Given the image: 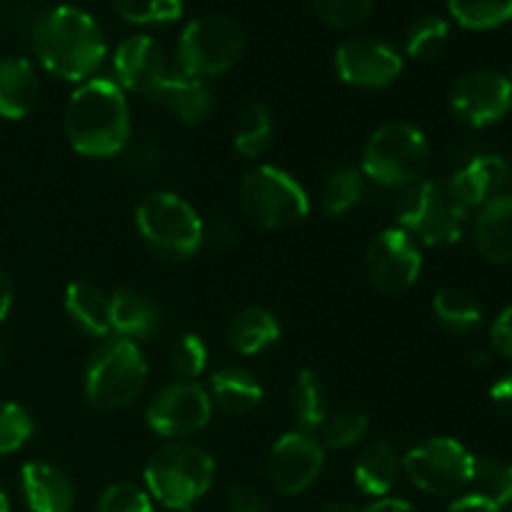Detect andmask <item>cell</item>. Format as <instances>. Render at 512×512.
<instances>
[{"label":"cell","instance_id":"83f0119b","mask_svg":"<svg viewBox=\"0 0 512 512\" xmlns=\"http://www.w3.org/2000/svg\"><path fill=\"white\" fill-rule=\"evenodd\" d=\"M435 318L453 333H470L483 323V308L470 293L460 288H445L435 293Z\"/></svg>","mask_w":512,"mask_h":512},{"label":"cell","instance_id":"484cf974","mask_svg":"<svg viewBox=\"0 0 512 512\" xmlns=\"http://www.w3.org/2000/svg\"><path fill=\"white\" fill-rule=\"evenodd\" d=\"M210 393L215 403L230 415H245L263 400V385L243 368H223L210 378Z\"/></svg>","mask_w":512,"mask_h":512},{"label":"cell","instance_id":"74e56055","mask_svg":"<svg viewBox=\"0 0 512 512\" xmlns=\"http://www.w3.org/2000/svg\"><path fill=\"white\" fill-rule=\"evenodd\" d=\"M205 365H208V348H205L200 335H183V338L173 345L170 368H173L175 375H180V378L185 380L198 378L205 370Z\"/></svg>","mask_w":512,"mask_h":512},{"label":"cell","instance_id":"5bb4252c","mask_svg":"<svg viewBox=\"0 0 512 512\" xmlns=\"http://www.w3.org/2000/svg\"><path fill=\"white\" fill-rule=\"evenodd\" d=\"M450 108L473 128H485L503 120L512 108V83L498 70H473L465 73L450 93Z\"/></svg>","mask_w":512,"mask_h":512},{"label":"cell","instance_id":"d6986e66","mask_svg":"<svg viewBox=\"0 0 512 512\" xmlns=\"http://www.w3.org/2000/svg\"><path fill=\"white\" fill-rule=\"evenodd\" d=\"M23 495L30 512H70L75 488L68 475L50 463L23 465Z\"/></svg>","mask_w":512,"mask_h":512},{"label":"cell","instance_id":"f1b7e54d","mask_svg":"<svg viewBox=\"0 0 512 512\" xmlns=\"http://www.w3.org/2000/svg\"><path fill=\"white\" fill-rule=\"evenodd\" d=\"M273 143V115L263 103L245 105L235 123V148L245 158H258Z\"/></svg>","mask_w":512,"mask_h":512},{"label":"cell","instance_id":"7c38bea8","mask_svg":"<svg viewBox=\"0 0 512 512\" xmlns=\"http://www.w3.org/2000/svg\"><path fill=\"white\" fill-rule=\"evenodd\" d=\"M335 70L348 85L363 90L388 88L403 73V58L378 35H353L335 53Z\"/></svg>","mask_w":512,"mask_h":512},{"label":"cell","instance_id":"1f68e13d","mask_svg":"<svg viewBox=\"0 0 512 512\" xmlns=\"http://www.w3.org/2000/svg\"><path fill=\"white\" fill-rule=\"evenodd\" d=\"M450 15L468 30H490L512 18V0H448Z\"/></svg>","mask_w":512,"mask_h":512},{"label":"cell","instance_id":"9c48e42d","mask_svg":"<svg viewBox=\"0 0 512 512\" xmlns=\"http://www.w3.org/2000/svg\"><path fill=\"white\" fill-rule=\"evenodd\" d=\"M245 35L235 20L225 15H203L185 25L178 40L180 73L193 78L223 75L243 58Z\"/></svg>","mask_w":512,"mask_h":512},{"label":"cell","instance_id":"c3c4849f","mask_svg":"<svg viewBox=\"0 0 512 512\" xmlns=\"http://www.w3.org/2000/svg\"><path fill=\"white\" fill-rule=\"evenodd\" d=\"M510 83H512V80H510Z\"/></svg>","mask_w":512,"mask_h":512},{"label":"cell","instance_id":"30bf717a","mask_svg":"<svg viewBox=\"0 0 512 512\" xmlns=\"http://www.w3.org/2000/svg\"><path fill=\"white\" fill-rule=\"evenodd\" d=\"M403 470L415 488L445 498L468 488L473 480L475 455L458 440L433 438L408 450Z\"/></svg>","mask_w":512,"mask_h":512},{"label":"cell","instance_id":"8992f818","mask_svg":"<svg viewBox=\"0 0 512 512\" xmlns=\"http://www.w3.org/2000/svg\"><path fill=\"white\" fill-rule=\"evenodd\" d=\"M135 223L145 243L168 260H188L205 240L200 215L175 193H150L138 205Z\"/></svg>","mask_w":512,"mask_h":512},{"label":"cell","instance_id":"e575fe53","mask_svg":"<svg viewBox=\"0 0 512 512\" xmlns=\"http://www.w3.org/2000/svg\"><path fill=\"white\" fill-rule=\"evenodd\" d=\"M113 10L133 25L175 23L183 15V0H113Z\"/></svg>","mask_w":512,"mask_h":512},{"label":"cell","instance_id":"d6a6232c","mask_svg":"<svg viewBox=\"0 0 512 512\" xmlns=\"http://www.w3.org/2000/svg\"><path fill=\"white\" fill-rule=\"evenodd\" d=\"M450 40L448 20L438 15H425L418 23L410 25L408 38H405V50L415 60H433L445 50Z\"/></svg>","mask_w":512,"mask_h":512},{"label":"cell","instance_id":"44dd1931","mask_svg":"<svg viewBox=\"0 0 512 512\" xmlns=\"http://www.w3.org/2000/svg\"><path fill=\"white\" fill-rule=\"evenodd\" d=\"M38 78L25 58H0V118L20 120L35 108Z\"/></svg>","mask_w":512,"mask_h":512},{"label":"cell","instance_id":"ee69618b","mask_svg":"<svg viewBox=\"0 0 512 512\" xmlns=\"http://www.w3.org/2000/svg\"><path fill=\"white\" fill-rule=\"evenodd\" d=\"M360 512H418V510H415L410 503H405V500L380 498V500H375L373 505H368V508L360 510Z\"/></svg>","mask_w":512,"mask_h":512},{"label":"cell","instance_id":"3957f363","mask_svg":"<svg viewBox=\"0 0 512 512\" xmlns=\"http://www.w3.org/2000/svg\"><path fill=\"white\" fill-rule=\"evenodd\" d=\"M148 385V363L135 343L123 338L100 345L85 368V398L100 410H123Z\"/></svg>","mask_w":512,"mask_h":512},{"label":"cell","instance_id":"ffe728a7","mask_svg":"<svg viewBox=\"0 0 512 512\" xmlns=\"http://www.w3.org/2000/svg\"><path fill=\"white\" fill-rule=\"evenodd\" d=\"M475 245L488 263H512V195H495L480 208Z\"/></svg>","mask_w":512,"mask_h":512},{"label":"cell","instance_id":"d4e9b609","mask_svg":"<svg viewBox=\"0 0 512 512\" xmlns=\"http://www.w3.org/2000/svg\"><path fill=\"white\" fill-rule=\"evenodd\" d=\"M280 325L270 310L245 308L230 320L228 343L240 355H258L278 343Z\"/></svg>","mask_w":512,"mask_h":512},{"label":"cell","instance_id":"ba28073f","mask_svg":"<svg viewBox=\"0 0 512 512\" xmlns=\"http://www.w3.org/2000/svg\"><path fill=\"white\" fill-rule=\"evenodd\" d=\"M468 210L450 195L448 185L420 180L398 203L400 230L425 245H453L463 238Z\"/></svg>","mask_w":512,"mask_h":512},{"label":"cell","instance_id":"f546056e","mask_svg":"<svg viewBox=\"0 0 512 512\" xmlns=\"http://www.w3.org/2000/svg\"><path fill=\"white\" fill-rule=\"evenodd\" d=\"M473 493L498 505L500 510L512 508V463L495 458H475Z\"/></svg>","mask_w":512,"mask_h":512},{"label":"cell","instance_id":"7bdbcfd3","mask_svg":"<svg viewBox=\"0 0 512 512\" xmlns=\"http://www.w3.org/2000/svg\"><path fill=\"white\" fill-rule=\"evenodd\" d=\"M448 512H503V510H500L495 503H490V500H485L483 495L468 493L463 495V498L455 500V503L448 508Z\"/></svg>","mask_w":512,"mask_h":512},{"label":"cell","instance_id":"603a6c76","mask_svg":"<svg viewBox=\"0 0 512 512\" xmlns=\"http://www.w3.org/2000/svg\"><path fill=\"white\" fill-rule=\"evenodd\" d=\"M400 473V460L393 445L383 443H370L363 453L355 460V485L360 493L370 495V498H385L393 490L395 480Z\"/></svg>","mask_w":512,"mask_h":512},{"label":"cell","instance_id":"ab89813d","mask_svg":"<svg viewBox=\"0 0 512 512\" xmlns=\"http://www.w3.org/2000/svg\"><path fill=\"white\" fill-rule=\"evenodd\" d=\"M228 512H268V503L250 485H235L228 495Z\"/></svg>","mask_w":512,"mask_h":512},{"label":"cell","instance_id":"7402d4cb","mask_svg":"<svg viewBox=\"0 0 512 512\" xmlns=\"http://www.w3.org/2000/svg\"><path fill=\"white\" fill-rule=\"evenodd\" d=\"M110 328L123 340H145L160 328L158 305L135 290H115L110 295Z\"/></svg>","mask_w":512,"mask_h":512},{"label":"cell","instance_id":"8d00e7d4","mask_svg":"<svg viewBox=\"0 0 512 512\" xmlns=\"http://www.w3.org/2000/svg\"><path fill=\"white\" fill-rule=\"evenodd\" d=\"M315 13L325 25L338 30L355 28L373 13L375 0H313Z\"/></svg>","mask_w":512,"mask_h":512},{"label":"cell","instance_id":"836d02e7","mask_svg":"<svg viewBox=\"0 0 512 512\" xmlns=\"http://www.w3.org/2000/svg\"><path fill=\"white\" fill-rule=\"evenodd\" d=\"M370 423L363 413H355V410H340V413L328 415L323 420L315 433H318V443L325 448H333V450H345L350 445L360 443L368 433Z\"/></svg>","mask_w":512,"mask_h":512},{"label":"cell","instance_id":"9a60e30c","mask_svg":"<svg viewBox=\"0 0 512 512\" xmlns=\"http://www.w3.org/2000/svg\"><path fill=\"white\" fill-rule=\"evenodd\" d=\"M323 465V445L313 435L293 430V433L283 435L270 450L268 478L278 493L300 495L320 478Z\"/></svg>","mask_w":512,"mask_h":512},{"label":"cell","instance_id":"b9f144b4","mask_svg":"<svg viewBox=\"0 0 512 512\" xmlns=\"http://www.w3.org/2000/svg\"><path fill=\"white\" fill-rule=\"evenodd\" d=\"M490 403H493L495 413L505 420V423L512 425V375L508 378L498 380L490 390Z\"/></svg>","mask_w":512,"mask_h":512},{"label":"cell","instance_id":"f6af8a7d","mask_svg":"<svg viewBox=\"0 0 512 512\" xmlns=\"http://www.w3.org/2000/svg\"><path fill=\"white\" fill-rule=\"evenodd\" d=\"M10 305H13V283H10L8 273L0 268V320L8 318Z\"/></svg>","mask_w":512,"mask_h":512},{"label":"cell","instance_id":"7dc6e473","mask_svg":"<svg viewBox=\"0 0 512 512\" xmlns=\"http://www.w3.org/2000/svg\"><path fill=\"white\" fill-rule=\"evenodd\" d=\"M0 512H10L8 498H5V493H3V490H0Z\"/></svg>","mask_w":512,"mask_h":512},{"label":"cell","instance_id":"2e32d148","mask_svg":"<svg viewBox=\"0 0 512 512\" xmlns=\"http://www.w3.org/2000/svg\"><path fill=\"white\" fill-rule=\"evenodd\" d=\"M113 68L120 90L125 88L140 95H148L168 75L163 48L150 35H133L123 40L115 50Z\"/></svg>","mask_w":512,"mask_h":512},{"label":"cell","instance_id":"4fadbf2b","mask_svg":"<svg viewBox=\"0 0 512 512\" xmlns=\"http://www.w3.org/2000/svg\"><path fill=\"white\" fill-rule=\"evenodd\" d=\"M210 413H213L210 395L200 385L183 380L160 390L148 405L145 418L153 433L178 440L200 433L210 423Z\"/></svg>","mask_w":512,"mask_h":512},{"label":"cell","instance_id":"277c9868","mask_svg":"<svg viewBox=\"0 0 512 512\" xmlns=\"http://www.w3.org/2000/svg\"><path fill=\"white\" fill-rule=\"evenodd\" d=\"M213 478V458L193 445H168L155 450L145 465L148 493L175 512L198 503L210 490Z\"/></svg>","mask_w":512,"mask_h":512},{"label":"cell","instance_id":"6da1fadb","mask_svg":"<svg viewBox=\"0 0 512 512\" xmlns=\"http://www.w3.org/2000/svg\"><path fill=\"white\" fill-rule=\"evenodd\" d=\"M33 48L40 65L68 83H85L108 53L100 25L75 5H58L35 23Z\"/></svg>","mask_w":512,"mask_h":512},{"label":"cell","instance_id":"ac0fdd59","mask_svg":"<svg viewBox=\"0 0 512 512\" xmlns=\"http://www.w3.org/2000/svg\"><path fill=\"white\" fill-rule=\"evenodd\" d=\"M508 180V163L500 155H478L450 178L448 190L465 210L483 208L490 198L500 195Z\"/></svg>","mask_w":512,"mask_h":512},{"label":"cell","instance_id":"e0dca14e","mask_svg":"<svg viewBox=\"0 0 512 512\" xmlns=\"http://www.w3.org/2000/svg\"><path fill=\"white\" fill-rule=\"evenodd\" d=\"M145 98L185 125L203 123L215 105L208 83L185 73H168Z\"/></svg>","mask_w":512,"mask_h":512},{"label":"cell","instance_id":"d590c367","mask_svg":"<svg viewBox=\"0 0 512 512\" xmlns=\"http://www.w3.org/2000/svg\"><path fill=\"white\" fill-rule=\"evenodd\" d=\"M33 418L28 410L10 400H0V455L15 453L33 435Z\"/></svg>","mask_w":512,"mask_h":512},{"label":"cell","instance_id":"f35d334b","mask_svg":"<svg viewBox=\"0 0 512 512\" xmlns=\"http://www.w3.org/2000/svg\"><path fill=\"white\" fill-rule=\"evenodd\" d=\"M98 512H153L150 493L130 483L110 485L98 500Z\"/></svg>","mask_w":512,"mask_h":512},{"label":"cell","instance_id":"7a4b0ae2","mask_svg":"<svg viewBox=\"0 0 512 512\" xmlns=\"http://www.w3.org/2000/svg\"><path fill=\"white\" fill-rule=\"evenodd\" d=\"M65 135L85 158H113L130 140V110L123 90L108 78L85 80L65 108Z\"/></svg>","mask_w":512,"mask_h":512},{"label":"cell","instance_id":"5b68a950","mask_svg":"<svg viewBox=\"0 0 512 512\" xmlns=\"http://www.w3.org/2000/svg\"><path fill=\"white\" fill-rule=\"evenodd\" d=\"M428 163V138L410 123L383 125L370 135L363 150V173L385 188H410L420 183Z\"/></svg>","mask_w":512,"mask_h":512},{"label":"cell","instance_id":"bcb514c9","mask_svg":"<svg viewBox=\"0 0 512 512\" xmlns=\"http://www.w3.org/2000/svg\"><path fill=\"white\" fill-rule=\"evenodd\" d=\"M325 512H360V510L350 503H330L328 508H325Z\"/></svg>","mask_w":512,"mask_h":512},{"label":"cell","instance_id":"4316f807","mask_svg":"<svg viewBox=\"0 0 512 512\" xmlns=\"http://www.w3.org/2000/svg\"><path fill=\"white\" fill-rule=\"evenodd\" d=\"M293 413L300 433L315 435V430L328 418V393L315 370H300L293 388Z\"/></svg>","mask_w":512,"mask_h":512},{"label":"cell","instance_id":"4dcf8cb0","mask_svg":"<svg viewBox=\"0 0 512 512\" xmlns=\"http://www.w3.org/2000/svg\"><path fill=\"white\" fill-rule=\"evenodd\" d=\"M363 198V175L355 168H340L325 180L320 208L328 218H340L350 213Z\"/></svg>","mask_w":512,"mask_h":512},{"label":"cell","instance_id":"8fae6325","mask_svg":"<svg viewBox=\"0 0 512 512\" xmlns=\"http://www.w3.org/2000/svg\"><path fill=\"white\" fill-rule=\"evenodd\" d=\"M423 258L405 230L388 228L368 245L365 270L375 290L383 295H403L418 283Z\"/></svg>","mask_w":512,"mask_h":512},{"label":"cell","instance_id":"cb8c5ba5","mask_svg":"<svg viewBox=\"0 0 512 512\" xmlns=\"http://www.w3.org/2000/svg\"><path fill=\"white\" fill-rule=\"evenodd\" d=\"M65 313L83 333L105 338L110 333V298L90 283H70L65 290Z\"/></svg>","mask_w":512,"mask_h":512},{"label":"cell","instance_id":"52a82bcc","mask_svg":"<svg viewBox=\"0 0 512 512\" xmlns=\"http://www.w3.org/2000/svg\"><path fill=\"white\" fill-rule=\"evenodd\" d=\"M238 203L250 220L270 230L293 228L310 213V200L303 185L273 165H260L245 175L238 190Z\"/></svg>","mask_w":512,"mask_h":512},{"label":"cell","instance_id":"60d3db41","mask_svg":"<svg viewBox=\"0 0 512 512\" xmlns=\"http://www.w3.org/2000/svg\"><path fill=\"white\" fill-rule=\"evenodd\" d=\"M490 340L503 358L512 360V305L495 318L493 328H490Z\"/></svg>","mask_w":512,"mask_h":512}]
</instances>
